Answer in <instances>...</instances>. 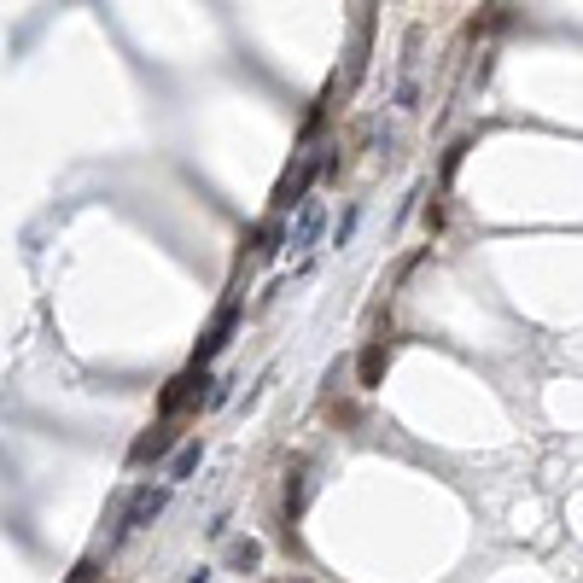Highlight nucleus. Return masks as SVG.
<instances>
[{"label":"nucleus","mask_w":583,"mask_h":583,"mask_svg":"<svg viewBox=\"0 0 583 583\" xmlns=\"http://www.w3.org/2000/svg\"><path fill=\"white\" fill-rule=\"evenodd\" d=\"M170 449H175V420H164V414H158V426H152V432H140V438H135V449H129V467H146V461H164Z\"/></svg>","instance_id":"423d86ee"},{"label":"nucleus","mask_w":583,"mask_h":583,"mask_svg":"<svg viewBox=\"0 0 583 583\" xmlns=\"http://www.w3.org/2000/svg\"><path fill=\"white\" fill-rule=\"evenodd\" d=\"M205 391H210V368H193V362H187V368H181L170 385H164L158 414H164V420H175L181 409H205Z\"/></svg>","instance_id":"7ed1b4c3"},{"label":"nucleus","mask_w":583,"mask_h":583,"mask_svg":"<svg viewBox=\"0 0 583 583\" xmlns=\"http://www.w3.org/2000/svg\"><path fill=\"white\" fill-rule=\"evenodd\" d=\"M321 234H327V205H321V199H304L298 216L280 228V251H292L298 263H309V251L321 245Z\"/></svg>","instance_id":"f257e3e1"},{"label":"nucleus","mask_w":583,"mask_h":583,"mask_svg":"<svg viewBox=\"0 0 583 583\" xmlns=\"http://www.w3.org/2000/svg\"><path fill=\"white\" fill-rule=\"evenodd\" d=\"M65 583H100V560L88 554V560H82V566H76V572H70Z\"/></svg>","instance_id":"ddd939ff"},{"label":"nucleus","mask_w":583,"mask_h":583,"mask_svg":"<svg viewBox=\"0 0 583 583\" xmlns=\"http://www.w3.org/2000/svg\"><path fill=\"white\" fill-rule=\"evenodd\" d=\"M356 222H362V210L350 205V210H344V222L333 228V245H350V234H356Z\"/></svg>","instance_id":"f8f14e48"},{"label":"nucleus","mask_w":583,"mask_h":583,"mask_svg":"<svg viewBox=\"0 0 583 583\" xmlns=\"http://www.w3.org/2000/svg\"><path fill=\"white\" fill-rule=\"evenodd\" d=\"M275 251H280V228L275 222H263V228L251 234V257H275Z\"/></svg>","instance_id":"9b49d317"},{"label":"nucleus","mask_w":583,"mask_h":583,"mask_svg":"<svg viewBox=\"0 0 583 583\" xmlns=\"http://www.w3.org/2000/svg\"><path fill=\"white\" fill-rule=\"evenodd\" d=\"M385 368H391V344L368 339V344H362V356H356V385H362V391H374L379 379H385Z\"/></svg>","instance_id":"0eeeda50"},{"label":"nucleus","mask_w":583,"mask_h":583,"mask_svg":"<svg viewBox=\"0 0 583 583\" xmlns=\"http://www.w3.org/2000/svg\"><path fill=\"white\" fill-rule=\"evenodd\" d=\"M187 583H210V572H205V566H199V572H193V578H187Z\"/></svg>","instance_id":"4468645a"},{"label":"nucleus","mask_w":583,"mask_h":583,"mask_svg":"<svg viewBox=\"0 0 583 583\" xmlns=\"http://www.w3.org/2000/svg\"><path fill=\"white\" fill-rule=\"evenodd\" d=\"M309 502V455H292V467H286V496H280V508L286 519H298Z\"/></svg>","instance_id":"6e6552de"},{"label":"nucleus","mask_w":583,"mask_h":583,"mask_svg":"<svg viewBox=\"0 0 583 583\" xmlns=\"http://www.w3.org/2000/svg\"><path fill=\"white\" fill-rule=\"evenodd\" d=\"M199 461H205V438H187V444L175 449V461H170V484L193 479V473H199Z\"/></svg>","instance_id":"9d476101"},{"label":"nucleus","mask_w":583,"mask_h":583,"mask_svg":"<svg viewBox=\"0 0 583 583\" xmlns=\"http://www.w3.org/2000/svg\"><path fill=\"white\" fill-rule=\"evenodd\" d=\"M327 170V158L321 152H304L298 158V170H286L280 175V187H275V210H298L309 199V187H315V175Z\"/></svg>","instance_id":"39448f33"},{"label":"nucleus","mask_w":583,"mask_h":583,"mask_svg":"<svg viewBox=\"0 0 583 583\" xmlns=\"http://www.w3.org/2000/svg\"><path fill=\"white\" fill-rule=\"evenodd\" d=\"M164 508H170V484H140V490H129L123 508H117V543H123L129 531H146Z\"/></svg>","instance_id":"f03ea898"},{"label":"nucleus","mask_w":583,"mask_h":583,"mask_svg":"<svg viewBox=\"0 0 583 583\" xmlns=\"http://www.w3.org/2000/svg\"><path fill=\"white\" fill-rule=\"evenodd\" d=\"M222 566L240 572V578H257V572H263V543H257V537H234L228 554H222Z\"/></svg>","instance_id":"1a4fd4ad"},{"label":"nucleus","mask_w":583,"mask_h":583,"mask_svg":"<svg viewBox=\"0 0 583 583\" xmlns=\"http://www.w3.org/2000/svg\"><path fill=\"white\" fill-rule=\"evenodd\" d=\"M234 327H240V304L228 298V304L210 315V327L199 333V344H193V368H210V362H216V356L234 344Z\"/></svg>","instance_id":"20e7f679"}]
</instances>
